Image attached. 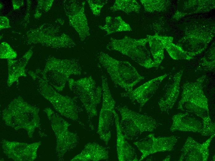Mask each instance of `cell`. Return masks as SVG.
<instances>
[{
  "instance_id": "31",
  "label": "cell",
  "mask_w": 215,
  "mask_h": 161,
  "mask_svg": "<svg viewBox=\"0 0 215 161\" xmlns=\"http://www.w3.org/2000/svg\"><path fill=\"white\" fill-rule=\"evenodd\" d=\"M170 156L169 155L168 157L167 156V157H166V158L164 159V160H165V161H166H166H167V160L169 161L170 160Z\"/></svg>"
},
{
  "instance_id": "14",
  "label": "cell",
  "mask_w": 215,
  "mask_h": 161,
  "mask_svg": "<svg viewBox=\"0 0 215 161\" xmlns=\"http://www.w3.org/2000/svg\"><path fill=\"white\" fill-rule=\"evenodd\" d=\"M183 71L171 76L165 86L162 97L158 105L162 112H168L171 110L178 99L179 93V85Z\"/></svg>"
},
{
  "instance_id": "28",
  "label": "cell",
  "mask_w": 215,
  "mask_h": 161,
  "mask_svg": "<svg viewBox=\"0 0 215 161\" xmlns=\"http://www.w3.org/2000/svg\"><path fill=\"white\" fill-rule=\"evenodd\" d=\"M87 1L93 14L96 16L100 15L101 9L108 2V0H89Z\"/></svg>"
},
{
  "instance_id": "13",
  "label": "cell",
  "mask_w": 215,
  "mask_h": 161,
  "mask_svg": "<svg viewBox=\"0 0 215 161\" xmlns=\"http://www.w3.org/2000/svg\"><path fill=\"white\" fill-rule=\"evenodd\" d=\"M215 135L211 136L202 144L188 137L181 150V154L179 161H207L209 156V148Z\"/></svg>"
},
{
  "instance_id": "19",
  "label": "cell",
  "mask_w": 215,
  "mask_h": 161,
  "mask_svg": "<svg viewBox=\"0 0 215 161\" xmlns=\"http://www.w3.org/2000/svg\"><path fill=\"white\" fill-rule=\"evenodd\" d=\"M108 158V152L105 148L95 142H90L86 145L82 151L71 160L98 161L106 160Z\"/></svg>"
},
{
  "instance_id": "25",
  "label": "cell",
  "mask_w": 215,
  "mask_h": 161,
  "mask_svg": "<svg viewBox=\"0 0 215 161\" xmlns=\"http://www.w3.org/2000/svg\"><path fill=\"white\" fill-rule=\"evenodd\" d=\"M0 49L1 59H14L17 57L16 52L7 43L5 42L1 43Z\"/></svg>"
},
{
  "instance_id": "11",
  "label": "cell",
  "mask_w": 215,
  "mask_h": 161,
  "mask_svg": "<svg viewBox=\"0 0 215 161\" xmlns=\"http://www.w3.org/2000/svg\"><path fill=\"white\" fill-rule=\"evenodd\" d=\"M86 2L76 0H65L64 8L70 25L78 33L82 41L90 35L89 28L85 13Z\"/></svg>"
},
{
  "instance_id": "3",
  "label": "cell",
  "mask_w": 215,
  "mask_h": 161,
  "mask_svg": "<svg viewBox=\"0 0 215 161\" xmlns=\"http://www.w3.org/2000/svg\"><path fill=\"white\" fill-rule=\"evenodd\" d=\"M205 77L202 76L195 81L183 84L178 106V109L193 113L202 119L210 117L208 100L203 90Z\"/></svg>"
},
{
  "instance_id": "2",
  "label": "cell",
  "mask_w": 215,
  "mask_h": 161,
  "mask_svg": "<svg viewBox=\"0 0 215 161\" xmlns=\"http://www.w3.org/2000/svg\"><path fill=\"white\" fill-rule=\"evenodd\" d=\"M98 59L113 82L128 94L133 87L144 78L129 62L117 60L103 52L99 54Z\"/></svg>"
},
{
  "instance_id": "10",
  "label": "cell",
  "mask_w": 215,
  "mask_h": 161,
  "mask_svg": "<svg viewBox=\"0 0 215 161\" xmlns=\"http://www.w3.org/2000/svg\"><path fill=\"white\" fill-rule=\"evenodd\" d=\"M57 137L58 154L62 156L68 150L75 147L78 143V137L76 133L68 130V122L49 108L45 109Z\"/></svg>"
},
{
  "instance_id": "29",
  "label": "cell",
  "mask_w": 215,
  "mask_h": 161,
  "mask_svg": "<svg viewBox=\"0 0 215 161\" xmlns=\"http://www.w3.org/2000/svg\"><path fill=\"white\" fill-rule=\"evenodd\" d=\"M11 27L8 18L5 16L0 17V30L7 28Z\"/></svg>"
},
{
  "instance_id": "18",
  "label": "cell",
  "mask_w": 215,
  "mask_h": 161,
  "mask_svg": "<svg viewBox=\"0 0 215 161\" xmlns=\"http://www.w3.org/2000/svg\"><path fill=\"white\" fill-rule=\"evenodd\" d=\"M32 54V51L30 49L18 59H7L8 71L7 84L8 86H10L15 82H17L20 77L27 76L25 67Z\"/></svg>"
},
{
  "instance_id": "12",
  "label": "cell",
  "mask_w": 215,
  "mask_h": 161,
  "mask_svg": "<svg viewBox=\"0 0 215 161\" xmlns=\"http://www.w3.org/2000/svg\"><path fill=\"white\" fill-rule=\"evenodd\" d=\"M174 136L156 137L153 133L148 134L143 140L134 142L141 154L139 161L148 156L159 152L172 150L177 142Z\"/></svg>"
},
{
  "instance_id": "1",
  "label": "cell",
  "mask_w": 215,
  "mask_h": 161,
  "mask_svg": "<svg viewBox=\"0 0 215 161\" xmlns=\"http://www.w3.org/2000/svg\"><path fill=\"white\" fill-rule=\"evenodd\" d=\"M36 71L57 91L61 92L71 76L81 74L82 68L77 59H61L51 57L48 59L43 71L38 69Z\"/></svg>"
},
{
  "instance_id": "9",
  "label": "cell",
  "mask_w": 215,
  "mask_h": 161,
  "mask_svg": "<svg viewBox=\"0 0 215 161\" xmlns=\"http://www.w3.org/2000/svg\"><path fill=\"white\" fill-rule=\"evenodd\" d=\"M102 78L103 102L100 112L97 133L100 138L107 145L111 138V127L115 115V102L111 94L107 78Z\"/></svg>"
},
{
  "instance_id": "7",
  "label": "cell",
  "mask_w": 215,
  "mask_h": 161,
  "mask_svg": "<svg viewBox=\"0 0 215 161\" xmlns=\"http://www.w3.org/2000/svg\"><path fill=\"white\" fill-rule=\"evenodd\" d=\"M118 110L121 115L120 127L126 138L131 139L145 132H152L156 128L155 120L151 116L141 114L126 107Z\"/></svg>"
},
{
  "instance_id": "8",
  "label": "cell",
  "mask_w": 215,
  "mask_h": 161,
  "mask_svg": "<svg viewBox=\"0 0 215 161\" xmlns=\"http://www.w3.org/2000/svg\"><path fill=\"white\" fill-rule=\"evenodd\" d=\"M33 79L36 80L39 91L52 104L54 109L62 115L76 120L78 118L77 105L70 98L63 95L44 80L36 72Z\"/></svg>"
},
{
  "instance_id": "6",
  "label": "cell",
  "mask_w": 215,
  "mask_h": 161,
  "mask_svg": "<svg viewBox=\"0 0 215 161\" xmlns=\"http://www.w3.org/2000/svg\"><path fill=\"white\" fill-rule=\"evenodd\" d=\"M70 90L74 94L83 105L89 115H97V107L100 103L102 88L97 86L91 76L75 80L70 78L68 81Z\"/></svg>"
},
{
  "instance_id": "30",
  "label": "cell",
  "mask_w": 215,
  "mask_h": 161,
  "mask_svg": "<svg viewBox=\"0 0 215 161\" xmlns=\"http://www.w3.org/2000/svg\"><path fill=\"white\" fill-rule=\"evenodd\" d=\"M13 8L14 10H16L19 8L21 6L23 5V0H12Z\"/></svg>"
},
{
  "instance_id": "15",
  "label": "cell",
  "mask_w": 215,
  "mask_h": 161,
  "mask_svg": "<svg viewBox=\"0 0 215 161\" xmlns=\"http://www.w3.org/2000/svg\"><path fill=\"white\" fill-rule=\"evenodd\" d=\"M167 76L165 74L152 79L133 90L129 94V98L137 102L141 108L153 96Z\"/></svg>"
},
{
  "instance_id": "5",
  "label": "cell",
  "mask_w": 215,
  "mask_h": 161,
  "mask_svg": "<svg viewBox=\"0 0 215 161\" xmlns=\"http://www.w3.org/2000/svg\"><path fill=\"white\" fill-rule=\"evenodd\" d=\"M26 38L29 44L38 43L53 48H71L76 46L68 35L60 31L58 26L52 24H44L28 31Z\"/></svg>"
},
{
  "instance_id": "22",
  "label": "cell",
  "mask_w": 215,
  "mask_h": 161,
  "mask_svg": "<svg viewBox=\"0 0 215 161\" xmlns=\"http://www.w3.org/2000/svg\"><path fill=\"white\" fill-rule=\"evenodd\" d=\"M147 38L154 62L157 67L164 59V48L162 42L158 38V35H147Z\"/></svg>"
},
{
  "instance_id": "23",
  "label": "cell",
  "mask_w": 215,
  "mask_h": 161,
  "mask_svg": "<svg viewBox=\"0 0 215 161\" xmlns=\"http://www.w3.org/2000/svg\"><path fill=\"white\" fill-rule=\"evenodd\" d=\"M140 7V5L135 0H116L110 9L113 11H120L129 14L139 13Z\"/></svg>"
},
{
  "instance_id": "17",
  "label": "cell",
  "mask_w": 215,
  "mask_h": 161,
  "mask_svg": "<svg viewBox=\"0 0 215 161\" xmlns=\"http://www.w3.org/2000/svg\"><path fill=\"white\" fill-rule=\"evenodd\" d=\"M117 113L115 115L117 133L116 150L117 157L120 161H139L134 149L126 140L122 131Z\"/></svg>"
},
{
  "instance_id": "21",
  "label": "cell",
  "mask_w": 215,
  "mask_h": 161,
  "mask_svg": "<svg viewBox=\"0 0 215 161\" xmlns=\"http://www.w3.org/2000/svg\"><path fill=\"white\" fill-rule=\"evenodd\" d=\"M158 37L162 42L164 48L173 59H189L192 58L182 48L171 43L168 37L158 35Z\"/></svg>"
},
{
  "instance_id": "20",
  "label": "cell",
  "mask_w": 215,
  "mask_h": 161,
  "mask_svg": "<svg viewBox=\"0 0 215 161\" xmlns=\"http://www.w3.org/2000/svg\"><path fill=\"white\" fill-rule=\"evenodd\" d=\"M105 20V24L99 26V28L106 31L107 35L116 32L132 31L129 24L125 22L120 16L115 17L108 16Z\"/></svg>"
},
{
  "instance_id": "4",
  "label": "cell",
  "mask_w": 215,
  "mask_h": 161,
  "mask_svg": "<svg viewBox=\"0 0 215 161\" xmlns=\"http://www.w3.org/2000/svg\"><path fill=\"white\" fill-rule=\"evenodd\" d=\"M148 42L147 38L136 39L126 36L119 39L111 38L106 48L128 56L146 68L156 67L151 59L150 52L146 47Z\"/></svg>"
},
{
  "instance_id": "16",
  "label": "cell",
  "mask_w": 215,
  "mask_h": 161,
  "mask_svg": "<svg viewBox=\"0 0 215 161\" xmlns=\"http://www.w3.org/2000/svg\"><path fill=\"white\" fill-rule=\"evenodd\" d=\"M172 124L170 130L190 132L201 133L202 122L188 112L179 113L172 118Z\"/></svg>"
},
{
  "instance_id": "24",
  "label": "cell",
  "mask_w": 215,
  "mask_h": 161,
  "mask_svg": "<svg viewBox=\"0 0 215 161\" xmlns=\"http://www.w3.org/2000/svg\"><path fill=\"white\" fill-rule=\"evenodd\" d=\"M145 10L148 12L163 11L165 7L166 1L163 0H141Z\"/></svg>"
},
{
  "instance_id": "27",
  "label": "cell",
  "mask_w": 215,
  "mask_h": 161,
  "mask_svg": "<svg viewBox=\"0 0 215 161\" xmlns=\"http://www.w3.org/2000/svg\"><path fill=\"white\" fill-rule=\"evenodd\" d=\"M203 128L200 133L202 135L211 136L215 133V125L210 117L202 119Z\"/></svg>"
},
{
  "instance_id": "26",
  "label": "cell",
  "mask_w": 215,
  "mask_h": 161,
  "mask_svg": "<svg viewBox=\"0 0 215 161\" xmlns=\"http://www.w3.org/2000/svg\"><path fill=\"white\" fill-rule=\"evenodd\" d=\"M53 0H38L34 16L35 18L40 17L43 13L48 11L51 7Z\"/></svg>"
}]
</instances>
